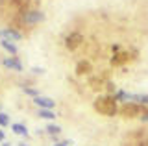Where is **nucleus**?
<instances>
[{"mask_svg": "<svg viewBox=\"0 0 148 146\" xmlns=\"http://www.w3.org/2000/svg\"><path fill=\"white\" fill-rule=\"evenodd\" d=\"M115 100L124 104H135V106H148V94H133L126 93V91H117L115 93Z\"/></svg>", "mask_w": 148, "mask_h": 146, "instance_id": "f257e3e1", "label": "nucleus"}, {"mask_svg": "<svg viewBox=\"0 0 148 146\" xmlns=\"http://www.w3.org/2000/svg\"><path fill=\"white\" fill-rule=\"evenodd\" d=\"M95 107H96V111L102 113V115H115L117 113V100L115 98H111V96H102L96 100V104H95Z\"/></svg>", "mask_w": 148, "mask_h": 146, "instance_id": "f03ea898", "label": "nucleus"}, {"mask_svg": "<svg viewBox=\"0 0 148 146\" xmlns=\"http://www.w3.org/2000/svg\"><path fill=\"white\" fill-rule=\"evenodd\" d=\"M22 20H24V24H28V26L39 24V22H43V20H45V13H43V11H39V10L24 11V13H22Z\"/></svg>", "mask_w": 148, "mask_h": 146, "instance_id": "7ed1b4c3", "label": "nucleus"}, {"mask_svg": "<svg viewBox=\"0 0 148 146\" xmlns=\"http://www.w3.org/2000/svg\"><path fill=\"white\" fill-rule=\"evenodd\" d=\"M22 39V33L13 28H4L0 30V41H9V43H17Z\"/></svg>", "mask_w": 148, "mask_h": 146, "instance_id": "20e7f679", "label": "nucleus"}, {"mask_svg": "<svg viewBox=\"0 0 148 146\" xmlns=\"http://www.w3.org/2000/svg\"><path fill=\"white\" fill-rule=\"evenodd\" d=\"M34 104H35V106L39 107V109H54V106H56V102H54L52 98H48V96H41V94L34 98Z\"/></svg>", "mask_w": 148, "mask_h": 146, "instance_id": "39448f33", "label": "nucleus"}, {"mask_svg": "<svg viewBox=\"0 0 148 146\" xmlns=\"http://www.w3.org/2000/svg\"><path fill=\"white\" fill-rule=\"evenodd\" d=\"M2 65L6 68H9V70H17V72L22 70V63L18 61V57H4Z\"/></svg>", "mask_w": 148, "mask_h": 146, "instance_id": "423d86ee", "label": "nucleus"}, {"mask_svg": "<svg viewBox=\"0 0 148 146\" xmlns=\"http://www.w3.org/2000/svg\"><path fill=\"white\" fill-rule=\"evenodd\" d=\"M11 130H13V133H17V135H21V137H28V128L24 124H21V122L13 124Z\"/></svg>", "mask_w": 148, "mask_h": 146, "instance_id": "0eeeda50", "label": "nucleus"}, {"mask_svg": "<svg viewBox=\"0 0 148 146\" xmlns=\"http://www.w3.org/2000/svg\"><path fill=\"white\" fill-rule=\"evenodd\" d=\"M0 46H2L4 50H8L11 56H15V54H17V46L13 43H9V41H0Z\"/></svg>", "mask_w": 148, "mask_h": 146, "instance_id": "6e6552de", "label": "nucleus"}, {"mask_svg": "<svg viewBox=\"0 0 148 146\" xmlns=\"http://www.w3.org/2000/svg\"><path fill=\"white\" fill-rule=\"evenodd\" d=\"M39 117L45 118V120H54L56 118V113L52 109H39Z\"/></svg>", "mask_w": 148, "mask_h": 146, "instance_id": "1a4fd4ad", "label": "nucleus"}, {"mask_svg": "<svg viewBox=\"0 0 148 146\" xmlns=\"http://www.w3.org/2000/svg\"><path fill=\"white\" fill-rule=\"evenodd\" d=\"M80 39H82L80 35H78V33H74L71 39H67V46H69V48H74V46H78V41H80Z\"/></svg>", "mask_w": 148, "mask_h": 146, "instance_id": "9d476101", "label": "nucleus"}, {"mask_svg": "<svg viewBox=\"0 0 148 146\" xmlns=\"http://www.w3.org/2000/svg\"><path fill=\"white\" fill-rule=\"evenodd\" d=\"M46 131H48L50 135H59V133H61V128L56 126V124H48V126H46Z\"/></svg>", "mask_w": 148, "mask_h": 146, "instance_id": "9b49d317", "label": "nucleus"}, {"mask_svg": "<svg viewBox=\"0 0 148 146\" xmlns=\"http://www.w3.org/2000/svg\"><path fill=\"white\" fill-rule=\"evenodd\" d=\"M6 126H9V115L0 111V128H6Z\"/></svg>", "mask_w": 148, "mask_h": 146, "instance_id": "f8f14e48", "label": "nucleus"}, {"mask_svg": "<svg viewBox=\"0 0 148 146\" xmlns=\"http://www.w3.org/2000/svg\"><path fill=\"white\" fill-rule=\"evenodd\" d=\"M24 93L28 94V96H39V91H37V89H32V87H24Z\"/></svg>", "mask_w": 148, "mask_h": 146, "instance_id": "ddd939ff", "label": "nucleus"}, {"mask_svg": "<svg viewBox=\"0 0 148 146\" xmlns=\"http://www.w3.org/2000/svg\"><path fill=\"white\" fill-rule=\"evenodd\" d=\"M32 72H34V74H43L45 68H41V67H34V68H32Z\"/></svg>", "mask_w": 148, "mask_h": 146, "instance_id": "4468645a", "label": "nucleus"}, {"mask_svg": "<svg viewBox=\"0 0 148 146\" xmlns=\"http://www.w3.org/2000/svg\"><path fill=\"white\" fill-rule=\"evenodd\" d=\"M72 144V141H63V143H56L54 146H71Z\"/></svg>", "mask_w": 148, "mask_h": 146, "instance_id": "2eb2a0df", "label": "nucleus"}, {"mask_svg": "<svg viewBox=\"0 0 148 146\" xmlns=\"http://www.w3.org/2000/svg\"><path fill=\"white\" fill-rule=\"evenodd\" d=\"M141 118H143V120H145V122H148V113H145V115H143Z\"/></svg>", "mask_w": 148, "mask_h": 146, "instance_id": "dca6fc26", "label": "nucleus"}, {"mask_svg": "<svg viewBox=\"0 0 148 146\" xmlns=\"http://www.w3.org/2000/svg\"><path fill=\"white\" fill-rule=\"evenodd\" d=\"M2 141H4V131L0 130V143H2Z\"/></svg>", "mask_w": 148, "mask_h": 146, "instance_id": "f3484780", "label": "nucleus"}, {"mask_svg": "<svg viewBox=\"0 0 148 146\" xmlns=\"http://www.w3.org/2000/svg\"><path fill=\"white\" fill-rule=\"evenodd\" d=\"M17 146H30V144H26V143H18Z\"/></svg>", "mask_w": 148, "mask_h": 146, "instance_id": "a211bd4d", "label": "nucleus"}, {"mask_svg": "<svg viewBox=\"0 0 148 146\" xmlns=\"http://www.w3.org/2000/svg\"><path fill=\"white\" fill-rule=\"evenodd\" d=\"M2 146H11V144H8V143H4V144H2Z\"/></svg>", "mask_w": 148, "mask_h": 146, "instance_id": "6ab92c4d", "label": "nucleus"}]
</instances>
